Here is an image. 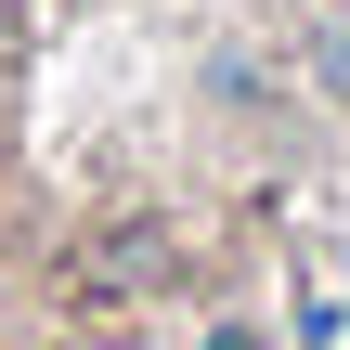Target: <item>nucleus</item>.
Here are the masks:
<instances>
[{
	"instance_id": "1",
	"label": "nucleus",
	"mask_w": 350,
	"mask_h": 350,
	"mask_svg": "<svg viewBox=\"0 0 350 350\" xmlns=\"http://www.w3.org/2000/svg\"><path fill=\"white\" fill-rule=\"evenodd\" d=\"M13 39H26V0H0V52H13Z\"/></svg>"
}]
</instances>
